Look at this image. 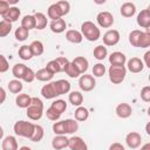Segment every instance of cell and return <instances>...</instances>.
<instances>
[{
	"mask_svg": "<svg viewBox=\"0 0 150 150\" xmlns=\"http://www.w3.org/2000/svg\"><path fill=\"white\" fill-rule=\"evenodd\" d=\"M69 90H70V83L67 80L61 79L45 84L41 88V95L47 100H52V98H56L60 95L69 93Z\"/></svg>",
	"mask_w": 150,
	"mask_h": 150,
	"instance_id": "obj_1",
	"label": "cell"
},
{
	"mask_svg": "<svg viewBox=\"0 0 150 150\" xmlns=\"http://www.w3.org/2000/svg\"><path fill=\"white\" fill-rule=\"evenodd\" d=\"M27 117L32 121H39L43 115V103L39 97H32L30 104L27 108Z\"/></svg>",
	"mask_w": 150,
	"mask_h": 150,
	"instance_id": "obj_2",
	"label": "cell"
},
{
	"mask_svg": "<svg viewBox=\"0 0 150 150\" xmlns=\"http://www.w3.org/2000/svg\"><path fill=\"white\" fill-rule=\"evenodd\" d=\"M81 34L84 36L88 41H97L101 38V32L100 28L91 21H84L81 25Z\"/></svg>",
	"mask_w": 150,
	"mask_h": 150,
	"instance_id": "obj_3",
	"label": "cell"
},
{
	"mask_svg": "<svg viewBox=\"0 0 150 150\" xmlns=\"http://www.w3.org/2000/svg\"><path fill=\"white\" fill-rule=\"evenodd\" d=\"M34 127L35 124L28 121H16L13 125V130L15 132V135L20 136V137H26V138H30V136L33 135L34 131Z\"/></svg>",
	"mask_w": 150,
	"mask_h": 150,
	"instance_id": "obj_4",
	"label": "cell"
},
{
	"mask_svg": "<svg viewBox=\"0 0 150 150\" xmlns=\"http://www.w3.org/2000/svg\"><path fill=\"white\" fill-rule=\"evenodd\" d=\"M109 80L114 84H120L124 81L127 75V68L125 66H110L108 69Z\"/></svg>",
	"mask_w": 150,
	"mask_h": 150,
	"instance_id": "obj_5",
	"label": "cell"
},
{
	"mask_svg": "<svg viewBox=\"0 0 150 150\" xmlns=\"http://www.w3.org/2000/svg\"><path fill=\"white\" fill-rule=\"evenodd\" d=\"M68 63H69V60H68L67 57L61 56V57H56V59H54V60H50V61L47 63L46 68H47L49 71H52L53 74L62 73V71H64V69H66V67L68 66Z\"/></svg>",
	"mask_w": 150,
	"mask_h": 150,
	"instance_id": "obj_6",
	"label": "cell"
},
{
	"mask_svg": "<svg viewBox=\"0 0 150 150\" xmlns=\"http://www.w3.org/2000/svg\"><path fill=\"white\" fill-rule=\"evenodd\" d=\"M96 86V81L94 79L93 75H89V74H83L80 76L79 79V87L81 90L83 91H90L95 88Z\"/></svg>",
	"mask_w": 150,
	"mask_h": 150,
	"instance_id": "obj_7",
	"label": "cell"
},
{
	"mask_svg": "<svg viewBox=\"0 0 150 150\" xmlns=\"http://www.w3.org/2000/svg\"><path fill=\"white\" fill-rule=\"evenodd\" d=\"M96 21H97L100 27L109 28V27H111L114 25V15L108 11H103V12H100L97 14Z\"/></svg>",
	"mask_w": 150,
	"mask_h": 150,
	"instance_id": "obj_8",
	"label": "cell"
},
{
	"mask_svg": "<svg viewBox=\"0 0 150 150\" xmlns=\"http://www.w3.org/2000/svg\"><path fill=\"white\" fill-rule=\"evenodd\" d=\"M120 32L117 29H109L103 34V43L105 46H115L120 41Z\"/></svg>",
	"mask_w": 150,
	"mask_h": 150,
	"instance_id": "obj_9",
	"label": "cell"
},
{
	"mask_svg": "<svg viewBox=\"0 0 150 150\" xmlns=\"http://www.w3.org/2000/svg\"><path fill=\"white\" fill-rule=\"evenodd\" d=\"M125 143L130 149H137L142 143V136L137 131H130L125 136Z\"/></svg>",
	"mask_w": 150,
	"mask_h": 150,
	"instance_id": "obj_10",
	"label": "cell"
},
{
	"mask_svg": "<svg viewBox=\"0 0 150 150\" xmlns=\"http://www.w3.org/2000/svg\"><path fill=\"white\" fill-rule=\"evenodd\" d=\"M68 146L70 150H88L87 143L80 136H73L68 138Z\"/></svg>",
	"mask_w": 150,
	"mask_h": 150,
	"instance_id": "obj_11",
	"label": "cell"
},
{
	"mask_svg": "<svg viewBox=\"0 0 150 150\" xmlns=\"http://www.w3.org/2000/svg\"><path fill=\"white\" fill-rule=\"evenodd\" d=\"M127 68L129 71L134 73V74H137V73H141L144 68V63L141 59L138 57H131L130 60H128L127 62Z\"/></svg>",
	"mask_w": 150,
	"mask_h": 150,
	"instance_id": "obj_12",
	"label": "cell"
},
{
	"mask_svg": "<svg viewBox=\"0 0 150 150\" xmlns=\"http://www.w3.org/2000/svg\"><path fill=\"white\" fill-rule=\"evenodd\" d=\"M137 25L142 28H149L150 27V9H142L137 15Z\"/></svg>",
	"mask_w": 150,
	"mask_h": 150,
	"instance_id": "obj_13",
	"label": "cell"
},
{
	"mask_svg": "<svg viewBox=\"0 0 150 150\" xmlns=\"http://www.w3.org/2000/svg\"><path fill=\"white\" fill-rule=\"evenodd\" d=\"M20 14H21V12H20V9H19L18 7H15V6H11L9 9L2 15V20L7 21V22H9V23H13V22L18 21Z\"/></svg>",
	"mask_w": 150,
	"mask_h": 150,
	"instance_id": "obj_14",
	"label": "cell"
},
{
	"mask_svg": "<svg viewBox=\"0 0 150 150\" xmlns=\"http://www.w3.org/2000/svg\"><path fill=\"white\" fill-rule=\"evenodd\" d=\"M115 112L120 118H128V117L131 116L132 108L128 103H120V104H117V107L115 109Z\"/></svg>",
	"mask_w": 150,
	"mask_h": 150,
	"instance_id": "obj_15",
	"label": "cell"
},
{
	"mask_svg": "<svg viewBox=\"0 0 150 150\" xmlns=\"http://www.w3.org/2000/svg\"><path fill=\"white\" fill-rule=\"evenodd\" d=\"M49 28L53 33H56V34H60L62 32L66 30L67 28V23L64 21V19H57V20H52L50 23H49Z\"/></svg>",
	"mask_w": 150,
	"mask_h": 150,
	"instance_id": "obj_16",
	"label": "cell"
},
{
	"mask_svg": "<svg viewBox=\"0 0 150 150\" xmlns=\"http://www.w3.org/2000/svg\"><path fill=\"white\" fill-rule=\"evenodd\" d=\"M109 62L111 66H124L127 62V57L121 52H114L109 55Z\"/></svg>",
	"mask_w": 150,
	"mask_h": 150,
	"instance_id": "obj_17",
	"label": "cell"
},
{
	"mask_svg": "<svg viewBox=\"0 0 150 150\" xmlns=\"http://www.w3.org/2000/svg\"><path fill=\"white\" fill-rule=\"evenodd\" d=\"M71 63L77 68V70L81 74H84L88 70V68H89V62H88V60L84 56H76L71 61Z\"/></svg>",
	"mask_w": 150,
	"mask_h": 150,
	"instance_id": "obj_18",
	"label": "cell"
},
{
	"mask_svg": "<svg viewBox=\"0 0 150 150\" xmlns=\"http://www.w3.org/2000/svg\"><path fill=\"white\" fill-rule=\"evenodd\" d=\"M52 146L55 150H61L68 146V138L66 137V135H56L53 139H52Z\"/></svg>",
	"mask_w": 150,
	"mask_h": 150,
	"instance_id": "obj_19",
	"label": "cell"
},
{
	"mask_svg": "<svg viewBox=\"0 0 150 150\" xmlns=\"http://www.w3.org/2000/svg\"><path fill=\"white\" fill-rule=\"evenodd\" d=\"M121 15L124 18H131L136 13V6L132 2H124L120 8Z\"/></svg>",
	"mask_w": 150,
	"mask_h": 150,
	"instance_id": "obj_20",
	"label": "cell"
},
{
	"mask_svg": "<svg viewBox=\"0 0 150 150\" xmlns=\"http://www.w3.org/2000/svg\"><path fill=\"white\" fill-rule=\"evenodd\" d=\"M47 14H48V18L52 19V20H57V19H61V18L63 16L62 11H61V8L59 7L57 2L52 4V5L48 7Z\"/></svg>",
	"mask_w": 150,
	"mask_h": 150,
	"instance_id": "obj_21",
	"label": "cell"
},
{
	"mask_svg": "<svg viewBox=\"0 0 150 150\" xmlns=\"http://www.w3.org/2000/svg\"><path fill=\"white\" fill-rule=\"evenodd\" d=\"M66 39H67V41H69L71 43H81L83 40V36H82L81 32H79L76 29H69L66 33Z\"/></svg>",
	"mask_w": 150,
	"mask_h": 150,
	"instance_id": "obj_22",
	"label": "cell"
},
{
	"mask_svg": "<svg viewBox=\"0 0 150 150\" xmlns=\"http://www.w3.org/2000/svg\"><path fill=\"white\" fill-rule=\"evenodd\" d=\"M2 150H18V142L14 136H6L1 144Z\"/></svg>",
	"mask_w": 150,
	"mask_h": 150,
	"instance_id": "obj_23",
	"label": "cell"
},
{
	"mask_svg": "<svg viewBox=\"0 0 150 150\" xmlns=\"http://www.w3.org/2000/svg\"><path fill=\"white\" fill-rule=\"evenodd\" d=\"M53 76H54V74H53L52 71H49L46 67H45V68L39 69V70L35 73V79H36V80H39V81H41V82L50 81V80L53 79Z\"/></svg>",
	"mask_w": 150,
	"mask_h": 150,
	"instance_id": "obj_24",
	"label": "cell"
},
{
	"mask_svg": "<svg viewBox=\"0 0 150 150\" xmlns=\"http://www.w3.org/2000/svg\"><path fill=\"white\" fill-rule=\"evenodd\" d=\"M30 100H32V97H30L28 94H19V95L15 97V104H16L19 108L27 109L28 105L30 104Z\"/></svg>",
	"mask_w": 150,
	"mask_h": 150,
	"instance_id": "obj_25",
	"label": "cell"
},
{
	"mask_svg": "<svg viewBox=\"0 0 150 150\" xmlns=\"http://www.w3.org/2000/svg\"><path fill=\"white\" fill-rule=\"evenodd\" d=\"M34 18H35V28L36 29L41 30L47 27V16L43 13L38 12L34 14Z\"/></svg>",
	"mask_w": 150,
	"mask_h": 150,
	"instance_id": "obj_26",
	"label": "cell"
},
{
	"mask_svg": "<svg viewBox=\"0 0 150 150\" xmlns=\"http://www.w3.org/2000/svg\"><path fill=\"white\" fill-rule=\"evenodd\" d=\"M68 100H69V102H70L74 107H80V105L82 104V102H83V95H82L80 91L74 90V91H71V93L68 95Z\"/></svg>",
	"mask_w": 150,
	"mask_h": 150,
	"instance_id": "obj_27",
	"label": "cell"
},
{
	"mask_svg": "<svg viewBox=\"0 0 150 150\" xmlns=\"http://www.w3.org/2000/svg\"><path fill=\"white\" fill-rule=\"evenodd\" d=\"M30 47V50L33 53V56H40L43 54V50H45V47H43V43L39 40H34L32 41V43L29 45Z\"/></svg>",
	"mask_w": 150,
	"mask_h": 150,
	"instance_id": "obj_28",
	"label": "cell"
},
{
	"mask_svg": "<svg viewBox=\"0 0 150 150\" xmlns=\"http://www.w3.org/2000/svg\"><path fill=\"white\" fill-rule=\"evenodd\" d=\"M26 69H27L26 64H23V63H15L13 66V68H12V74H13V76L16 80H21L23 74H25V71H26Z\"/></svg>",
	"mask_w": 150,
	"mask_h": 150,
	"instance_id": "obj_29",
	"label": "cell"
},
{
	"mask_svg": "<svg viewBox=\"0 0 150 150\" xmlns=\"http://www.w3.org/2000/svg\"><path fill=\"white\" fill-rule=\"evenodd\" d=\"M74 115H75V120H76L77 122H83V121H86V120L89 117V111H88L87 108L80 105V107H77V108L75 109Z\"/></svg>",
	"mask_w": 150,
	"mask_h": 150,
	"instance_id": "obj_30",
	"label": "cell"
},
{
	"mask_svg": "<svg viewBox=\"0 0 150 150\" xmlns=\"http://www.w3.org/2000/svg\"><path fill=\"white\" fill-rule=\"evenodd\" d=\"M7 88H8V90H9L12 94H19V93H21V90L23 89V86H22V83H21L20 80L14 79V80H11V81L8 82Z\"/></svg>",
	"mask_w": 150,
	"mask_h": 150,
	"instance_id": "obj_31",
	"label": "cell"
},
{
	"mask_svg": "<svg viewBox=\"0 0 150 150\" xmlns=\"http://www.w3.org/2000/svg\"><path fill=\"white\" fill-rule=\"evenodd\" d=\"M21 27H23L27 30L35 28V18L34 15H25L21 19Z\"/></svg>",
	"mask_w": 150,
	"mask_h": 150,
	"instance_id": "obj_32",
	"label": "cell"
},
{
	"mask_svg": "<svg viewBox=\"0 0 150 150\" xmlns=\"http://www.w3.org/2000/svg\"><path fill=\"white\" fill-rule=\"evenodd\" d=\"M93 54H94V57H95L96 60L102 61V60H104V59H105V56L108 55L107 47H104L103 45H98V46H96V47L94 48Z\"/></svg>",
	"mask_w": 150,
	"mask_h": 150,
	"instance_id": "obj_33",
	"label": "cell"
},
{
	"mask_svg": "<svg viewBox=\"0 0 150 150\" xmlns=\"http://www.w3.org/2000/svg\"><path fill=\"white\" fill-rule=\"evenodd\" d=\"M45 136V130H43V127L40 125V124H35L34 127V131H33V135L30 136V141L32 142H40Z\"/></svg>",
	"mask_w": 150,
	"mask_h": 150,
	"instance_id": "obj_34",
	"label": "cell"
},
{
	"mask_svg": "<svg viewBox=\"0 0 150 150\" xmlns=\"http://www.w3.org/2000/svg\"><path fill=\"white\" fill-rule=\"evenodd\" d=\"M18 54H19V57L22 59L23 61H28V60H30V59L33 57V53H32V50H30V47L27 46V45L21 46V47L19 48Z\"/></svg>",
	"mask_w": 150,
	"mask_h": 150,
	"instance_id": "obj_35",
	"label": "cell"
},
{
	"mask_svg": "<svg viewBox=\"0 0 150 150\" xmlns=\"http://www.w3.org/2000/svg\"><path fill=\"white\" fill-rule=\"evenodd\" d=\"M64 121V125H66V132L67 135L68 134H74L75 131H77L79 129V123L76 120H73V118H67V120H63Z\"/></svg>",
	"mask_w": 150,
	"mask_h": 150,
	"instance_id": "obj_36",
	"label": "cell"
},
{
	"mask_svg": "<svg viewBox=\"0 0 150 150\" xmlns=\"http://www.w3.org/2000/svg\"><path fill=\"white\" fill-rule=\"evenodd\" d=\"M50 108L54 109L56 112H59V114L61 115L62 112L66 111V109H67V103H66L64 100H55V101L52 102Z\"/></svg>",
	"mask_w": 150,
	"mask_h": 150,
	"instance_id": "obj_37",
	"label": "cell"
},
{
	"mask_svg": "<svg viewBox=\"0 0 150 150\" xmlns=\"http://www.w3.org/2000/svg\"><path fill=\"white\" fill-rule=\"evenodd\" d=\"M141 34H142V30H139V29H134V30L130 32V34H129V42H130V45L132 47H138Z\"/></svg>",
	"mask_w": 150,
	"mask_h": 150,
	"instance_id": "obj_38",
	"label": "cell"
},
{
	"mask_svg": "<svg viewBox=\"0 0 150 150\" xmlns=\"http://www.w3.org/2000/svg\"><path fill=\"white\" fill-rule=\"evenodd\" d=\"M28 35H29V30H27V29H25L23 27H18L16 29H15V32H14V36H15V39L18 40V41H25L27 38H28Z\"/></svg>",
	"mask_w": 150,
	"mask_h": 150,
	"instance_id": "obj_39",
	"label": "cell"
},
{
	"mask_svg": "<svg viewBox=\"0 0 150 150\" xmlns=\"http://www.w3.org/2000/svg\"><path fill=\"white\" fill-rule=\"evenodd\" d=\"M53 132H54L55 135H67L64 121L54 122V124H53Z\"/></svg>",
	"mask_w": 150,
	"mask_h": 150,
	"instance_id": "obj_40",
	"label": "cell"
},
{
	"mask_svg": "<svg viewBox=\"0 0 150 150\" xmlns=\"http://www.w3.org/2000/svg\"><path fill=\"white\" fill-rule=\"evenodd\" d=\"M12 30V23L5 21V20H1L0 21V38H5L7 36Z\"/></svg>",
	"mask_w": 150,
	"mask_h": 150,
	"instance_id": "obj_41",
	"label": "cell"
},
{
	"mask_svg": "<svg viewBox=\"0 0 150 150\" xmlns=\"http://www.w3.org/2000/svg\"><path fill=\"white\" fill-rule=\"evenodd\" d=\"M64 73H66L69 77H71V79L79 77V76L81 75V73L77 70V68H76L71 62H69V63H68V66H67V67H66V69H64Z\"/></svg>",
	"mask_w": 150,
	"mask_h": 150,
	"instance_id": "obj_42",
	"label": "cell"
},
{
	"mask_svg": "<svg viewBox=\"0 0 150 150\" xmlns=\"http://www.w3.org/2000/svg\"><path fill=\"white\" fill-rule=\"evenodd\" d=\"M150 46V33L149 32H142L141 39H139V48H148Z\"/></svg>",
	"mask_w": 150,
	"mask_h": 150,
	"instance_id": "obj_43",
	"label": "cell"
},
{
	"mask_svg": "<svg viewBox=\"0 0 150 150\" xmlns=\"http://www.w3.org/2000/svg\"><path fill=\"white\" fill-rule=\"evenodd\" d=\"M105 67H104V64L103 63H96V64H94V67H93V75L94 76H96V77H101V76H103L104 75V73H105Z\"/></svg>",
	"mask_w": 150,
	"mask_h": 150,
	"instance_id": "obj_44",
	"label": "cell"
},
{
	"mask_svg": "<svg viewBox=\"0 0 150 150\" xmlns=\"http://www.w3.org/2000/svg\"><path fill=\"white\" fill-rule=\"evenodd\" d=\"M34 79H35V73L33 71V69L32 68H29V67H27V69H26V71H25V74H23V76H22V81H25V82H28V83H30V82H33L34 81Z\"/></svg>",
	"mask_w": 150,
	"mask_h": 150,
	"instance_id": "obj_45",
	"label": "cell"
},
{
	"mask_svg": "<svg viewBox=\"0 0 150 150\" xmlns=\"http://www.w3.org/2000/svg\"><path fill=\"white\" fill-rule=\"evenodd\" d=\"M46 115H47V118L48 120H50V121H59V118H60V114L59 112H56L54 109H52L50 107L47 109V111H46Z\"/></svg>",
	"mask_w": 150,
	"mask_h": 150,
	"instance_id": "obj_46",
	"label": "cell"
},
{
	"mask_svg": "<svg viewBox=\"0 0 150 150\" xmlns=\"http://www.w3.org/2000/svg\"><path fill=\"white\" fill-rule=\"evenodd\" d=\"M141 98L146 103L150 102V87L149 86H145L141 89Z\"/></svg>",
	"mask_w": 150,
	"mask_h": 150,
	"instance_id": "obj_47",
	"label": "cell"
},
{
	"mask_svg": "<svg viewBox=\"0 0 150 150\" xmlns=\"http://www.w3.org/2000/svg\"><path fill=\"white\" fill-rule=\"evenodd\" d=\"M8 69H9V64L7 59L2 54H0V73H6Z\"/></svg>",
	"mask_w": 150,
	"mask_h": 150,
	"instance_id": "obj_48",
	"label": "cell"
},
{
	"mask_svg": "<svg viewBox=\"0 0 150 150\" xmlns=\"http://www.w3.org/2000/svg\"><path fill=\"white\" fill-rule=\"evenodd\" d=\"M57 5H59V7H60L61 11H62L63 16L69 13V11H70V4H69L68 1H57Z\"/></svg>",
	"mask_w": 150,
	"mask_h": 150,
	"instance_id": "obj_49",
	"label": "cell"
},
{
	"mask_svg": "<svg viewBox=\"0 0 150 150\" xmlns=\"http://www.w3.org/2000/svg\"><path fill=\"white\" fill-rule=\"evenodd\" d=\"M9 4H8V1H6V0H0V15L2 16L8 9H9Z\"/></svg>",
	"mask_w": 150,
	"mask_h": 150,
	"instance_id": "obj_50",
	"label": "cell"
},
{
	"mask_svg": "<svg viewBox=\"0 0 150 150\" xmlns=\"http://www.w3.org/2000/svg\"><path fill=\"white\" fill-rule=\"evenodd\" d=\"M109 150H125V149H124L123 144H121V143H118V142H115V143H112V144L109 146Z\"/></svg>",
	"mask_w": 150,
	"mask_h": 150,
	"instance_id": "obj_51",
	"label": "cell"
},
{
	"mask_svg": "<svg viewBox=\"0 0 150 150\" xmlns=\"http://www.w3.org/2000/svg\"><path fill=\"white\" fill-rule=\"evenodd\" d=\"M143 63H145V67L150 68V50L145 52V54H144V62Z\"/></svg>",
	"mask_w": 150,
	"mask_h": 150,
	"instance_id": "obj_52",
	"label": "cell"
},
{
	"mask_svg": "<svg viewBox=\"0 0 150 150\" xmlns=\"http://www.w3.org/2000/svg\"><path fill=\"white\" fill-rule=\"evenodd\" d=\"M6 101V91L2 87H0V104H2Z\"/></svg>",
	"mask_w": 150,
	"mask_h": 150,
	"instance_id": "obj_53",
	"label": "cell"
},
{
	"mask_svg": "<svg viewBox=\"0 0 150 150\" xmlns=\"http://www.w3.org/2000/svg\"><path fill=\"white\" fill-rule=\"evenodd\" d=\"M139 150H150V143H145Z\"/></svg>",
	"mask_w": 150,
	"mask_h": 150,
	"instance_id": "obj_54",
	"label": "cell"
},
{
	"mask_svg": "<svg viewBox=\"0 0 150 150\" xmlns=\"http://www.w3.org/2000/svg\"><path fill=\"white\" fill-rule=\"evenodd\" d=\"M2 137H4V129H2V127L0 125V141L2 139Z\"/></svg>",
	"mask_w": 150,
	"mask_h": 150,
	"instance_id": "obj_55",
	"label": "cell"
},
{
	"mask_svg": "<svg viewBox=\"0 0 150 150\" xmlns=\"http://www.w3.org/2000/svg\"><path fill=\"white\" fill-rule=\"evenodd\" d=\"M19 150H32V149H30L29 146H26V145H23V146H21Z\"/></svg>",
	"mask_w": 150,
	"mask_h": 150,
	"instance_id": "obj_56",
	"label": "cell"
}]
</instances>
